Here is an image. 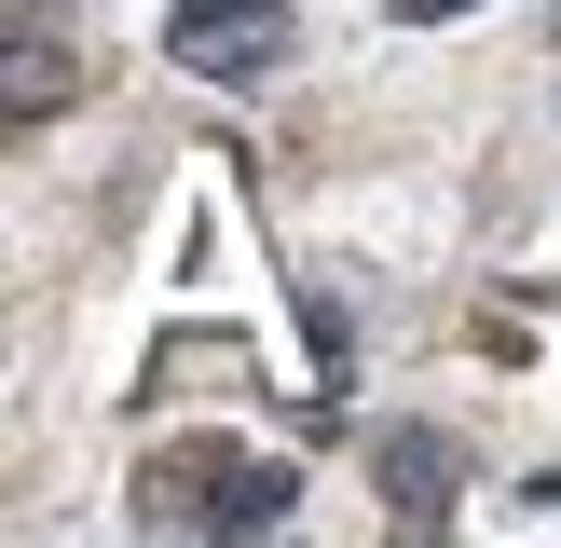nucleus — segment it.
I'll return each mask as SVG.
<instances>
[{
    "mask_svg": "<svg viewBox=\"0 0 561 548\" xmlns=\"http://www.w3.org/2000/svg\"><path fill=\"white\" fill-rule=\"evenodd\" d=\"M179 55H192L206 82H247V69L288 55V14H179Z\"/></svg>",
    "mask_w": 561,
    "mask_h": 548,
    "instance_id": "f257e3e1",
    "label": "nucleus"
},
{
    "mask_svg": "<svg viewBox=\"0 0 561 548\" xmlns=\"http://www.w3.org/2000/svg\"><path fill=\"white\" fill-rule=\"evenodd\" d=\"M288 466H219V493H206V521H219V535H261V521H288Z\"/></svg>",
    "mask_w": 561,
    "mask_h": 548,
    "instance_id": "f03ea898",
    "label": "nucleus"
}]
</instances>
